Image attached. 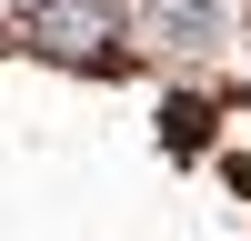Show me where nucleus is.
<instances>
[{
    "label": "nucleus",
    "mask_w": 251,
    "mask_h": 241,
    "mask_svg": "<svg viewBox=\"0 0 251 241\" xmlns=\"http://www.w3.org/2000/svg\"><path fill=\"white\" fill-rule=\"evenodd\" d=\"M30 30L50 40V50H100V40L121 30V10H111V0H50V10L30 20Z\"/></svg>",
    "instance_id": "obj_1"
}]
</instances>
